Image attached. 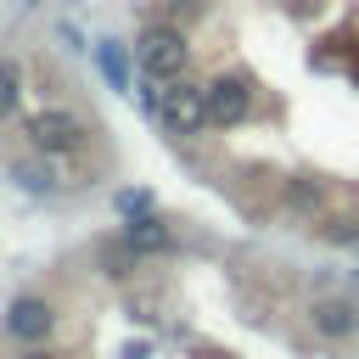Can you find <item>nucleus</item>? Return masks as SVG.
Listing matches in <instances>:
<instances>
[{"label": "nucleus", "instance_id": "5", "mask_svg": "<svg viewBox=\"0 0 359 359\" xmlns=\"http://www.w3.org/2000/svg\"><path fill=\"white\" fill-rule=\"evenodd\" d=\"M6 331L22 337V342H39V337L50 331V303H39V297H17L11 314H6Z\"/></svg>", "mask_w": 359, "mask_h": 359}, {"label": "nucleus", "instance_id": "8", "mask_svg": "<svg viewBox=\"0 0 359 359\" xmlns=\"http://www.w3.org/2000/svg\"><path fill=\"white\" fill-rule=\"evenodd\" d=\"M95 62H101V73L112 79V90H123V84H129V62H123V45H112V39H107V45H95Z\"/></svg>", "mask_w": 359, "mask_h": 359}, {"label": "nucleus", "instance_id": "1", "mask_svg": "<svg viewBox=\"0 0 359 359\" xmlns=\"http://www.w3.org/2000/svg\"><path fill=\"white\" fill-rule=\"evenodd\" d=\"M151 112L168 135H196L208 123V84H191V79H168L157 95H151Z\"/></svg>", "mask_w": 359, "mask_h": 359}, {"label": "nucleus", "instance_id": "2", "mask_svg": "<svg viewBox=\"0 0 359 359\" xmlns=\"http://www.w3.org/2000/svg\"><path fill=\"white\" fill-rule=\"evenodd\" d=\"M135 62H140V73H146L151 84H168V79H180V73H185V62H191V45H185V34H180V28L157 22V28H146V34H140V45H135Z\"/></svg>", "mask_w": 359, "mask_h": 359}, {"label": "nucleus", "instance_id": "10", "mask_svg": "<svg viewBox=\"0 0 359 359\" xmlns=\"http://www.w3.org/2000/svg\"><path fill=\"white\" fill-rule=\"evenodd\" d=\"M17 180H22L28 191H50V174H39V168H28V163H17Z\"/></svg>", "mask_w": 359, "mask_h": 359}, {"label": "nucleus", "instance_id": "3", "mask_svg": "<svg viewBox=\"0 0 359 359\" xmlns=\"http://www.w3.org/2000/svg\"><path fill=\"white\" fill-rule=\"evenodd\" d=\"M28 140H34L45 157H73V151H84L90 123H84L79 112H67V107H45V112L28 118Z\"/></svg>", "mask_w": 359, "mask_h": 359}, {"label": "nucleus", "instance_id": "7", "mask_svg": "<svg viewBox=\"0 0 359 359\" xmlns=\"http://www.w3.org/2000/svg\"><path fill=\"white\" fill-rule=\"evenodd\" d=\"M123 241H129L135 252H163V247H174V236H168V224H163L157 213H135V219L123 224Z\"/></svg>", "mask_w": 359, "mask_h": 359}, {"label": "nucleus", "instance_id": "11", "mask_svg": "<svg viewBox=\"0 0 359 359\" xmlns=\"http://www.w3.org/2000/svg\"><path fill=\"white\" fill-rule=\"evenodd\" d=\"M118 208L135 219V213H146V208H151V196H146V191H123V196H118Z\"/></svg>", "mask_w": 359, "mask_h": 359}, {"label": "nucleus", "instance_id": "6", "mask_svg": "<svg viewBox=\"0 0 359 359\" xmlns=\"http://www.w3.org/2000/svg\"><path fill=\"white\" fill-rule=\"evenodd\" d=\"M314 325L325 337H353L359 331V309L348 297H314Z\"/></svg>", "mask_w": 359, "mask_h": 359}, {"label": "nucleus", "instance_id": "4", "mask_svg": "<svg viewBox=\"0 0 359 359\" xmlns=\"http://www.w3.org/2000/svg\"><path fill=\"white\" fill-rule=\"evenodd\" d=\"M247 112H252V84L247 79H213L208 84V123L213 129H236V123H247Z\"/></svg>", "mask_w": 359, "mask_h": 359}, {"label": "nucleus", "instance_id": "9", "mask_svg": "<svg viewBox=\"0 0 359 359\" xmlns=\"http://www.w3.org/2000/svg\"><path fill=\"white\" fill-rule=\"evenodd\" d=\"M17 101H22V73H17L11 62H0V118L17 112Z\"/></svg>", "mask_w": 359, "mask_h": 359}]
</instances>
